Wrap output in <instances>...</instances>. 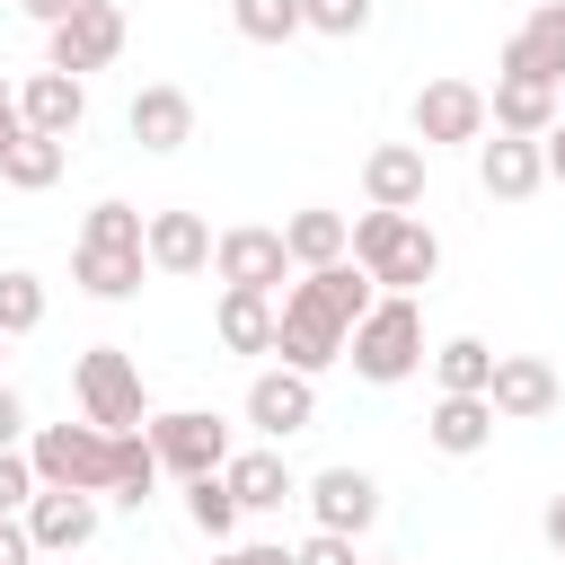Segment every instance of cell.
<instances>
[{
	"instance_id": "6da1fadb",
	"label": "cell",
	"mask_w": 565,
	"mask_h": 565,
	"mask_svg": "<svg viewBox=\"0 0 565 565\" xmlns=\"http://www.w3.org/2000/svg\"><path fill=\"white\" fill-rule=\"evenodd\" d=\"M353 265L380 282V291H424L441 274V238L424 230V212H353Z\"/></svg>"
},
{
	"instance_id": "7a4b0ae2",
	"label": "cell",
	"mask_w": 565,
	"mask_h": 565,
	"mask_svg": "<svg viewBox=\"0 0 565 565\" xmlns=\"http://www.w3.org/2000/svg\"><path fill=\"white\" fill-rule=\"evenodd\" d=\"M344 362H353V380H371V388L415 380V371H424V309H415L406 291H380V309L353 327Z\"/></svg>"
},
{
	"instance_id": "3957f363",
	"label": "cell",
	"mask_w": 565,
	"mask_h": 565,
	"mask_svg": "<svg viewBox=\"0 0 565 565\" xmlns=\"http://www.w3.org/2000/svg\"><path fill=\"white\" fill-rule=\"evenodd\" d=\"M71 397H79V415L97 433H141L150 424V388H141V371H132L124 344H88L71 362Z\"/></svg>"
},
{
	"instance_id": "277c9868",
	"label": "cell",
	"mask_w": 565,
	"mask_h": 565,
	"mask_svg": "<svg viewBox=\"0 0 565 565\" xmlns=\"http://www.w3.org/2000/svg\"><path fill=\"white\" fill-rule=\"evenodd\" d=\"M26 459H35V477L62 486V494H106V486H115V433H97L88 415H79V424H44V433L26 441Z\"/></svg>"
},
{
	"instance_id": "5b68a950",
	"label": "cell",
	"mask_w": 565,
	"mask_h": 565,
	"mask_svg": "<svg viewBox=\"0 0 565 565\" xmlns=\"http://www.w3.org/2000/svg\"><path fill=\"white\" fill-rule=\"evenodd\" d=\"M141 433H150L159 468H168V477H185V486H194V477H221V468H230V424H221L212 406H168V415H150Z\"/></svg>"
},
{
	"instance_id": "8992f818",
	"label": "cell",
	"mask_w": 565,
	"mask_h": 565,
	"mask_svg": "<svg viewBox=\"0 0 565 565\" xmlns=\"http://www.w3.org/2000/svg\"><path fill=\"white\" fill-rule=\"evenodd\" d=\"M486 132H494V115H486L477 79H424L415 88V141L424 150H477Z\"/></svg>"
},
{
	"instance_id": "52a82bcc",
	"label": "cell",
	"mask_w": 565,
	"mask_h": 565,
	"mask_svg": "<svg viewBox=\"0 0 565 565\" xmlns=\"http://www.w3.org/2000/svg\"><path fill=\"white\" fill-rule=\"evenodd\" d=\"M212 274H221V291H282L291 282V247H282V230H265V221H238V230H221V247H212Z\"/></svg>"
},
{
	"instance_id": "ba28073f",
	"label": "cell",
	"mask_w": 565,
	"mask_h": 565,
	"mask_svg": "<svg viewBox=\"0 0 565 565\" xmlns=\"http://www.w3.org/2000/svg\"><path fill=\"white\" fill-rule=\"evenodd\" d=\"M115 53H124V9H115V0H88V9H71V18L44 35V71H71V79L106 71Z\"/></svg>"
},
{
	"instance_id": "9c48e42d",
	"label": "cell",
	"mask_w": 565,
	"mask_h": 565,
	"mask_svg": "<svg viewBox=\"0 0 565 565\" xmlns=\"http://www.w3.org/2000/svg\"><path fill=\"white\" fill-rule=\"evenodd\" d=\"M300 503H309V521H318V530L362 539V530L380 521V477H371V468H318V477L300 486Z\"/></svg>"
},
{
	"instance_id": "30bf717a",
	"label": "cell",
	"mask_w": 565,
	"mask_h": 565,
	"mask_svg": "<svg viewBox=\"0 0 565 565\" xmlns=\"http://www.w3.org/2000/svg\"><path fill=\"white\" fill-rule=\"evenodd\" d=\"M424 185H433V150H424V141H380V150L362 159L371 212H424Z\"/></svg>"
},
{
	"instance_id": "8fae6325",
	"label": "cell",
	"mask_w": 565,
	"mask_h": 565,
	"mask_svg": "<svg viewBox=\"0 0 565 565\" xmlns=\"http://www.w3.org/2000/svg\"><path fill=\"white\" fill-rule=\"evenodd\" d=\"M344 327L327 318V309H309L300 291H282V327H274V353H282V371H300V380H318L327 362H344Z\"/></svg>"
},
{
	"instance_id": "7c38bea8",
	"label": "cell",
	"mask_w": 565,
	"mask_h": 565,
	"mask_svg": "<svg viewBox=\"0 0 565 565\" xmlns=\"http://www.w3.org/2000/svg\"><path fill=\"white\" fill-rule=\"evenodd\" d=\"M247 424L265 433V441H291V433H309L318 424V380H300V371H256L247 380Z\"/></svg>"
},
{
	"instance_id": "4fadbf2b",
	"label": "cell",
	"mask_w": 565,
	"mask_h": 565,
	"mask_svg": "<svg viewBox=\"0 0 565 565\" xmlns=\"http://www.w3.org/2000/svg\"><path fill=\"white\" fill-rule=\"evenodd\" d=\"M18 124L44 132V141H71V132L88 124V79H71V71H26V79H18Z\"/></svg>"
},
{
	"instance_id": "5bb4252c",
	"label": "cell",
	"mask_w": 565,
	"mask_h": 565,
	"mask_svg": "<svg viewBox=\"0 0 565 565\" xmlns=\"http://www.w3.org/2000/svg\"><path fill=\"white\" fill-rule=\"evenodd\" d=\"M124 132H132L150 159H168V150H185V141H194V97H185L177 79H150V88L124 106Z\"/></svg>"
},
{
	"instance_id": "9a60e30c",
	"label": "cell",
	"mask_w": 565,
	"mask_h": 565,
	"mask_svg": "<svg viewBox=\"0 0 565 565\" xmlns=\"http://www.w3.org/2000/svg\"><path fill=\"white\" fill-rule=\"evenodd\" d=\"M494 79H556V88H565V0H547V9L521 18V35L503 44Z\"/></svg>"
},
{
	"instance_id": "2e32d148",
	"label": "cell",
	"mask_w": 565,
	"mask_h": 565,
	"mask_svg": "<svg viewBox=\"0 0 565 565\" xmlns=\"http://www.w3.org/2000/svg\"><path fill=\"white\" fill-rule=\"evenodd\" d=\"M486 397H494V415H503V424H539V415H556V406H565V388H556V371H547L539 353H503Z\"/></svg>"
},
{
	"instance_id": "e0dca14e",
	"label": "cell",
	"mask_w": 565,
	"mask_h": 565,
	"mask_svg": "<svg viewBox=\"0 0 565 565\" xmlns=\"http://www.w3.org/2000/svg\"><path fill=\"white\" fill-rule=\"evenodd\" d=\"M18 521H26L35 556H71V547H88V539H97V494H62V486H44Z\"/></svg>"
},
{
	"instance_id": "ac0fdd59",
	"label": "cell",
	"mask_w": 565,
	"mask_h": 565,
	"mask_svg": "<svg viewBox=\"0 0 565 565\" xmlns=\"http://www.w3.org/2000/svg\"><path fill=\"white\" fill-rule=\"evenodd\" d=\"M477 185H486L494 203H530V194L547 185V150H539V141L494 132V141H477Z\"/></svg>"
},
{
	"instance_id": "d6986e66",
	"label": "cell",
	"mask_w": 565,
	"mask_h": 565,
	"mask_svg": "<svg viewBox=\"0 0 565 565\" xmlns=\"http://www.w3.org/2000/svg\"><path fill=\"white\" fill-rule=\"evenodd\" d=\"M282 291H300L309 309H327V318H335L344 335H353V327H362V318L380 309V282H371V274H362L353 256H344V265H318V274H300V282H282Z\"/></svg>"
},
{
	"instance_id": "ffe728a7",
	"label": "cell",
	"mask_w": 565,
	"mask_h": 565,
	"mask_svg": "<svg viewBox=\"0 0 565 565\" xmlns=\"http://www.w3.org/2000/svg\"><path fill=\"white\" fill-rule=\"evenodd\" d=\"M494 397H433V415H424V441L441 450V459H477L486 441H494Z\"/></svg>"
},
{
	"instance_id": "44dd1931",
	"label": "cell",
	"mask_w": 565,
	"mask_h": 565,
	"mask_svg": "<svg viewBox=\"0 0 565 565\" xmlns=\"http://www.w3.org/2000/svg\"><path fill=\"white\" fill-rule=\"evenodd\" d=\"M486 115H494V132H512V141H547V132H556V79H494Z\"/></svg>"
},
{
	"instance_id": "7402d4cb",
	"label": "cell",
	"mask_w": 565,
	"mask_h": 565,
	"mask_svg": "<svg viewBox=\"0 0 565 565\" xmlns=\"http://www.w3.org/2000/svg\"><path fill=\"white\" fill-rule=\"evenodd\" d=\"M282 247H291V265H300V274L344 265V256H353V221H344V212H327V203H300V212L282 221Z\"/></svg>"
},
{
	"instance_id": "603a6c76",
	"label": "cell",
	"mask_w": 565,
	"mask_h": 565,
	"mask_svg": "<svg viewBox=\"0 0 565 565\" xmlns=\"http://www.w3.org/2000/svg\"><path fill=\"white\" fill-rule=\"evenodd\" d=\"M230 494H238V512H282L291 494H300V477H291V459L282 450H230Z\"/></svg>"
},
{
	"instance_id": "cb8c5ba5",
	"label": "cell",
	"mask_w": 565,
	"mask_h": 565,
	"mask_svg": "<svg viewBox=\"0 0 565 565\" xmlns=\"http://www.w3.org/2000/svg\"><path fill=\"white\" fill-rule=\"evenodd\" d=\"M212 230H203V212H150V274H203L212 265Z\"/></svg>"
},
{
	"instance_id": "d4e9b609",
	"label": "cell",
	"mask_w": 565,
	"mask_h": 565,
	"mask_svg": "<svg viewBox=\"0 0 565 565\" xmlns=\"http://www.w3.org/2000/svg\"><path fill=\"white\" fill-rule=\"evenodd\" d=\"M141 274H150L141 247H71V282H79L88 300H132Z\"/></svg>"
},
{
	"instance_id": "484cf974",
	"label": "cell",
	"mask_w": 565,
	"mask_h": 565,
	"mask_svg": "<svg viewBox=\"0 0 565 565\" xmlns=\"http://www.w3.org/2000/svg\"><path fill=\"white\" fill-rule=\"evenodd\" d=\"M274 327H282V309L265 291H221V309H212V335L230 353H274Z\"/></svg>"
},
{
	"instance_id": "4316f807",
	"label": "cell",
	"mask_w": 565,
	"mask_h": 565,
	"mask_svg": "<svg viewBox=\"0 0 565 565\" xmlns=\"http://www.w3.org/2000/svg\"><path fill=\"white\" fill-rule=\"evenodd\" d=\"M494 344L486 335H450V344H433V380H441V397H486L494 388Z\"/></svg>"
},
{
	"instance_id": "83f0119b",
	"label": "cell",
	"mask_w": 565,
	"mask_h": 565,
	"mask_svg": "<svg viewBox=\"0 0 565 565\" xmlns=\"http://www.w3.org/2000/svg\"><path fill=\"white\" fill-rule=\"evenodd\" d=\"M159 477H168V468H159L150 433H115V486H106V494H115L124 512H141V503L159 494Z\"/></svg>"
},
{
	"instance_id": "f1b7e54d",
	"label": "cell",
	"mask_w": 565,
	"mask_h": 565,
	"mask_svg": "<svg viewBox=\"0 0 565 565\" xmlns=\"http://www.w3.org/2000/svg\"><path fill=\"white\" fill-rule=\"evenodd\" d=\"M62 159H71V141H44V132H18V150L0 159V177H9L18 194H44V185H62Z\"/></svg>"
},
{
	"instance_id": "f546056e",
	"label": "cell",
	"mask_w": 565,
	"mask_h": 565,
	"mask_svg": "<svg viewBox=\"0 0 565 565\" xmlns=\"http://www.w3.org/2000/svg\"><path fill=\"white\" fill-rule=\"evenodd\" d=\"M44 309H53V300H44V274L9 265V274H0V335H9V344H18V335H35V327H44Z\"/></svg>"
},
{
	"instance_id": "4dcf8cb0",
	"label": "cell",
	"mask_w": 565,
	"mask_h": 565,
	"mask_svg": "<svg viewBox=\"0 0 565 565\" xmlns=\"http://www.w3.org/2000/svg\"><path fill=\"white\" fill-rule=\"evenodd\" d=\"M79 247H141V256H150V221H141L132 203H115V194H106V203H88Z\"/></svg>"
},
{
	"instance_id": "1f68e13d",
	"label": "cell",
	"mask_w": 565,
	"mask_h": 565,
	"mask_svg": "<svg viewBox=\"0 0 565 565\" xmlns=\"http://www.w3.org/2000/svg\"><path fill=\"white\" fill-rule=\"evenodd\" d=\"M185 521H194L212 547H230V530H238V494H230V477H194V486H185Z\"/></svg>"
},
{
	"instance_id": "d6a6232c",
	"label": "cell",
	"mask_w": 565,
	"mask_h": 565,
	"mask_svg": "<svg viewBox=\"0 0 565 565\" xmlns=\"http://www.w3.org/2000/svg\"><path fill=\"white\" fill-rule=\"evenodd\" d=\"M230 26L247 44H291L300 35V0H230Z\"/></svg>"
},
{
	"instance_id": "836d02e7",
	"label": "cell",
	"mask_w": 565,
	"mask_h": 565,
	"mask_svg": "<svg viewBox=\"0 0 565 565\" xmlns=\"http://www.w3.org/2000/svg\"><path fill=\"white\" fill-rule=\"evenodd\" d=\"M300 26L309 35H362L371 26V0H300Z\"/></svg>"
},
{
	"instance_id": "e575fe53",
	"label": "cell",
	"mask_w": 565,
	"mask_h": 565,
	"mask_svg": "<svg viewBox=\"0 0 565 565\" xmlns=\"http://www.w3.org/2000/svg\"><path fill=\"white\" fill-rule=\"evenodd\" d=\"M44 494V477H35V459L26 450H0V512H26Z\"/></svg>"
},
{
	"instance_id": "d590c367",
	"label": "cell",
	"mask_w": 565,
	"mask_h": 565,
	"mask_svg": "<svg viewBox=\"0 0 565 565\" xmlns=\"http://www.w3.org/2000/svg\"><path fill=\"white\" fill-rule=\"evenodd\" d=\"M291 565H362V556H353V539H335V530H309V539L291 547Z\"/></svg>"
},
{
	"instance_id": "8d00e7d4",
	"label": "cell",
	"mask_w": 565,
	"mask_h": 565,
	"mask_svg": "<svg viewBox=\"0 0 565 565\" xmlns=\"http://www.w3.org/2000/svg\"><path fill=\"white\" fill-rule=\"evenodd\" d=\"M212 565H291V547H274V539H238V547H212Z\"/></svg>"
},
{
	"instance_id": "74e56055",
	"label": "cell",
	"mask_w": 565,
	"mask_h": 565,
	"mask_svg": "<svg viewBox=\"0 0 565 565\" xmlns=\"http://www.w3.org/2000/svg\"><path fill=\"white\" fill-rule=\"evenodd\" d=\"M0 565H35V539H26L18 512H0Z\"/></svg>"
},
{
	"instance_id": "f35d334b",
	"label": "cell",
	"mask_w": 565,
	"mask_h": 565,
	"mask_svg": "<svg viewBox=\"0 0 565 565\" xmlns=\"http://www.w3.org/2000/svg\"><path fill=\"white\" fill-rule=\"evenodd\" d=\"M18 433H26V406H18V388L0 380V450H18Z\"/></svg>"
},
{
	"instance_id": "ab89813d",
	"label": "cell",
	"mask_w": 565,
	"mask_h": 565,
	"mask_svg": "<svg viewBox=\"0 0 565 565\" xmlns=\"http://www.w3.org/2000/svg\"><path fill=\"white\" fill-rule=\"evenodd\" d=\"M18 9H26V18H35V26H44V35H53V26H62V18H71V9H88V0H18Z\"/></svg>"
},
{
	"instance_id": "60d3db41",
	"label": "cell",
	"mask_w": 565,
	"mask_h": 565,
	"mask_svg": "<svg viewBox=\"0 0 565 565\" xmlns=\"http://www.w3.org/2000/svg\"><path fill=\"white\" fill-rule=\"evenodd\" d=\"M539 539L565 556V494H547V512H539Z\"/></svg>"
},
{
	"instance_id": "b9f144b4",
	"label": "cell",
	"mask_w": 565,
	"mask_h": 565,
	"mask_svg": "<svg viewBox=\"0 0 565 565\" xmlns=\"http://www.w3.org/2000/svg\"><path fill=\"white\" fill-rule=\"evenodd\" d=\"M539 150H547V177H556V185H565V115H556V132H547V141H539Z\"/></svg>"
},
{
	"instance_id": "7bdbcfd3",
	"label": "cell",
	"mask_w": 565,
	"mask_h": 565,
	"mask_svg": "<svg viewBox=\"0 0 565 565\" xmlns=\"http://www.w3.org/2000/svg\"><path fill=\"white\" fill-rule=\"evenodd\" d=\"M18 132H26V124H18V106H9V115H0V159L18 150Z\"/></svg>"
},
{
	"instance_id": "ee69618b",
	"label": "cell",
	"mask_w": 565,
	"mask_h": 565,
	"mask_svg": "<svg viewBox=\"0 0 565 565\" xmlns=\"http://www.w3.org/2000/svg\"><path fill=\"white\" fill-rule=\"evenodd\" d=\"M9 106H18V88H9V79H0V115H9Z\"/></svg>"
},
{
	"instance_id": "f6af8a7d",
	"label": "cell",
	"mask_w": 565,
	"mask_h": 565,
	"mask_svg": "<svg viewBox=\"0 0 565 565\" xmlns=\"http://www.w3.org/2000/svg\"><path fill=\"white\" fill-rule=\"evenodd\" d=\"M0 362H9V335H0Z\"/></svg>"
}]
</instances>
